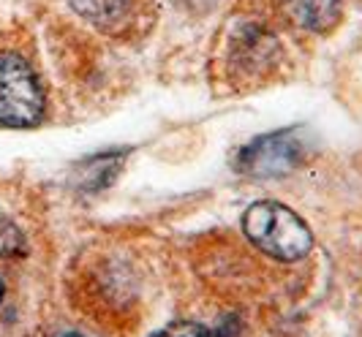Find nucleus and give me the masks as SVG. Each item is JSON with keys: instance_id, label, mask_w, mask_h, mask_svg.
Returning a JSON list of instances; mask_svg holds the SVG:
<instances>
[{"instance_id": "obj_1", "label": "nucleus", "mask_w": 362, "mask_h": 337, "mask_svg": "<svg viewBox=\"0 0 362 337\" xmlns=\"http://www.w3.org/2000/svg\"><path fill=\"white\" fill-rule=\"evenodd\" d=\"M243 231L262 253L278 261H300L313 248L308 223L278 201L251 204L243 215Z\"/></svg>"}, {"instance_id": "obj_2", "label": "nucleus", "mask_w": 362, "mask_h": 337, "mask_svg": "<svg viewBox=\"0 0 362 337\" xmlns=\"http://www.w3.org/2000/svg\"><path fill=\"white\" fill-rule=\"evenodd\" d=\"M44 117V90L17 54H0V125L30 128Z\"/></svg>"}, {"instance_id": "obj_3", "label": "nucleus", "mask_w": 362, "mask_h": 337, "mask_svg": "<svg viewBox=\"0 0 362 337\" xmlns=\"http://www.w3.org/2000/svg\"><path fill=\"white\" fill-rule=\"evenodd\" d=\"M308 155V147L300 131L286 128L275 131L267 136H259L248 147L240 150L237 155V169L245 177H284L291 169H297L303 158Z\"/></svg>"}, {"instance_id": "obj_4", "label": "nucleus", "mask_w": 362, "mask_h": 337, "mask_svg": "<svg viewBox=\"0 0 362 337\" xmlns=\"http://www.w3.org/2000/svg\"><path fill=\"white\" fill-rule=\"evenodd\" d=\"M281 8L297 28L310 33H327L338 25L344 0H281Z\"/></svg>"}, {"instance_id": "obj_5", "label": "nucleus", "mask_w": 362, "mask_h": 337, "mask_svg": "<svg viewBox=\"0 0 362 337\" xmlns=\"http://www.w3.org/2000/svg\"><path fill=\"white\" fill-rule=\"evenodd\" d=\"M74 11L101 30H115L128 19L131 0H69Z\"/></svg>"}, {"instance_id": "obj_6", "label": "nucleus", "mask_w": 362, "mask_h": 337, "mask_svg": "<svg viewBox=\"0 0 362 337\" xmlns=\"http://www.w3.org/2000/svg\"><path fill=\"white\" fill-rule=\"evenodd\" d=\"M25 253H28L25 234L19 231V226L8 215L0 213V256L3 259H14V256H25Z\"/></svg>"}, {"instance_id": "obj_7", "label": "nucleus", "mask_w": 362, "mask_h": 337, "mask_svg": "<svg viewBox=\"0 0 362 337\" xmlns=\"http://www.w3.org/2000/svg\"><path fill=\"white\" fill-rule=\"evenodd\" d=\"M153 337H213V332L199 326V324H175V326H166L163 332Z\"/></svg>"}, {"instance_id": "obj_8", "label": "nucleus", "mask_w": 362, "mask_h": 337, "mask_svg": "<svg viewBox=\"0 0 362 337\" xmlns=\"http://www.w3.org/2000/svg\"><path fill=\"white\" fill-rule=\"evenodd\" d=\"M3 294H6V283H3V278H0V300H3Z\"/></svg>"}, {"instance_id": "obj_9", "label": "nucleus", "mask_w": 362, "mask_h": 337, "mask_svg": "<svg viewBox=\"0 0 362 337\" xmlns=\"http://www.w3.org/2000/svg\"><path fill=\"white\" fill-rule=\"evenodd\" d=\"M66 337H82V335H66Z\"/></svg>"}]
</instances>
